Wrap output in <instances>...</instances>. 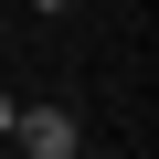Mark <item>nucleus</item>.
I'll return each instance as SVG.
<instances>
[{"label": "nucleus", "mask_w": 159, "mask_h": 159, "mask_svg": "<svg viewBox=\"0 0 159 159\" xmlns=\"http://www.w3.org/2000/svg\"><path fill=\"white\" fill-rule=\"evenodd\" d=\"M32 159H85V127H74L64 106H21V127H11Z\"/></svg>", "instance_id": "nucleus-1"}, {"label": "nucleus", "mask_w": 159, "mask_h": 159, "mask_svg": "<svg viewBox=\"0 0 159 159\" xmlns=\"http://www.w3.org/2000/svg\"><path fill=\"white\" fill-rule=\"evenodd\" d=\"M11 127H21V96H0V138H11Z\"/></svg>", "instance_id": "nucleus-2"}, {"label": "nucleus", "mask_w": 159, "mask_h": 159, "mask_svg": "<svg viewBox=\"0 0 159 159\" xmlns=\"http://www.w3.org/2000/svg\"><path fill=\"white\" fill-rule=\"evenodd\" d=\"M32 11H64V0H32Z\"/></svg>", "instance_id": "nucleus-3"}]
</instances>
